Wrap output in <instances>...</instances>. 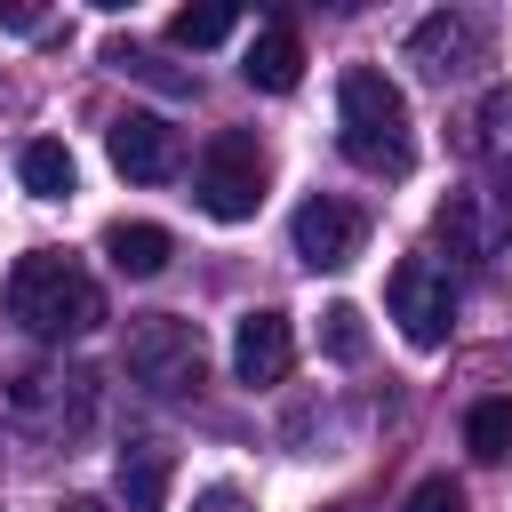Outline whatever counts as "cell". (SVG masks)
Here are the masks:
<instances>
[{
  "label": "cell",
  "instance_id": "10",
  "mask_svg": "<svg viewBox=\"0 0 512 512\" xmlns=\"http://www.w3.org/2000/svg\"><path fill=\"white\" fill-rule=\"evenodd\" d=\"M104 152H112V168L136 176V184L176 176V128H168L160 112H120V120L104 128Z\"/></svg>",
  "mask_w": 512,
  "mask_h": 512
},
{
  "label": "cell",
  "instance_id": "12",
  "mask_svg": "<svg viewBox=\"0 0 512 512\" xmlns=\"http://www.w3.org/2000/svg\"><path fill=\"white\" fill-rule=\"evenodd\" d=\"M240 72H248V88H264V96H288V88H296V72H304V40H296L288 24H264V32L248 40Z\"/></svg>",
  "mask_w": 512,
  "mask_h": 512
},
{
  "label": "cell",
  "instance_id": "22",
  "mask_svg": "<svg viewBox=\"0 0 512 512\" xmlns=\"http://www.w3.org/2000/svg\"><path fill=\"white\" fill-rule=\"evenodd\" d=\"M0 24H8V32H40V8H24V0H0Z\"/></svg>",
  "mask_w": 512,
  "mask_h": 512
},
{
  "label": "cell",
  "instance_id": "16",
  "mask_svg": "<svg viewBox=\"0 0 512 512\" xmlns=\"http://www.w3.org/2000/svg\"><path fill=\"white\" fill-rule=\"evenodd\" d=\"M472 128H480V136H472V144H480V160L512 176V88H496V96L480 104V120H472Z\"/></svg>",
  "mask_w": 512,
  "mask_h": 512
},
{
  "label": "cell",
  "instance_id": "23",
  "mask_svg": "<svg viewBox=\"0 0 512 512\" xmlns=\"http://www.w3.org/2000/svg\"><path fill=\"white\" fill-rule=\"evenodd\" d=\"M192 512H248V504H240V488H208Z\"/></svg>",
  "mask_w": 512,
  "mask_h": 512
},
{
  "label": "cell",
  "instance_id": "25",
  "mask_svg": "<svg viewBox=\"0 0 512 512\" xmlns=\"http://www.w3.org/2000/svg\"><path fill=\"white\" fill-rule=\"evenodd\" d=\"M336 512H352V504H336Z\"/></svg>",
  "mask_w": 512,
  "mask_h": 512
},
{
  "label": "cell",
  "instance_id": "8",
  "mask_svg": "<svg viewBox=\"0 0 512 512\" xmlns=\"http://www.w3.org/2000/svg\"><path fill=\"white\" fill-rule=\"evenodd\" d=\"M288 240H296V264H304V272H344V264L360 256V240H368V216H360L352 200L312 192V200L288 216Z\"/></svg>",
  "mask_w": 512,
  "mask_h": 512
},
{
  "label": "cell",
  "instance_id": "17",
  "mask_svg": "<svg viewBox=\"0 0 512 512\" xmlns=\"http://www.w3.org/2000/svg\"><path fill=\"white\" fill-rule=\"evenodd\" d=\"M464 448H472V456H504V448H512V400H480V408L464 416Z\"/></svg>",
  "mask_w": 512,
  "mask_h": 512
},
{
  "label": "cell",
  "instance_id": "19",
  "mask_svg": "<svg viewBox=\"0 0 512 512\" xmlns=\"http://www.w3.org/2000/svg\"><path fill=\"white\" fill-rule=\"evenodd\" d=\"M320 344H328L336 360H360V352H368V328H360V312H352V304H328V312H320Z\"/></svg>",
  "mask_w": 512,
  "mask_h": 512
},
{
  "label": "cell",
  "instance_id": "20",
  "mask_svg": "<svg viewBox=\"0 0 512 512\" xmlns=\"http://www.w3.org/2000/svg\"><path fill=\"white\" fill-rule=\"evenodd\" d=\"M408 512H464V488H456L448 472H432V480H416V496H408Z\"/></svg>",
  "mask_w": 512,
  "mask_h": 512
},
{
  "label": "cell",
  "instance_id": "13",
  "mask_svg": "<svg viewBox=\"0 0 512 512\" xmlns=\"http://www.w3.org/2000/svg\"><path fill=\"white\" fill-rule=\"evenodd\" d=\"M104 256H112V272H128V280H152V272H168L176 240H168L160 224H104Z\"/></svg>",
  "mask_w": 512,
  "mask_h": 512
},
{
  "label": "cell",
  "instance_id": "4",
  "mask_svg": "<svg viewBox=\"0 0 512 512\" xmlns=\"http://www.w3.org/2000/svg\"><path fill=\"white\" fill-rule=\"evenodd\" d=\"M192 200H200L216 224H248V216L264 208V144H256L248 128L208 136V152H200V168H192Z\"/></svg>",
  "mask_w": 512,
  "mask_h": 512
},
{
  "label": "cell",
  "instance_id": "11",
  "mask_svg": "<svg viewBox=\"0 0 512 512\" xmlns=\"http://www.w3.org/2000/svg\"><path fill=\"white\" fill-rule=\"evenodd\" d=\"M288 368H296L288 312H272V304L240 312V328H232V376H240V384H280Z\"/></svg>",
  "mask_w": 512,
  "mask_h": 512
},
{
  "label": "cell",
  "instance_id": "15",
  "mask_svg": "<svg viewBox=\"0 0 512 512\" xmlns=\"http://www.w3.org/2000/svg\"><path fill=\"white\" fill-rule=\"evenodd\" d=\"M16 176H24L32 200H64L72 192V152L56 136H32V144H16Z\"/></svg>",
  "mask_w": 512,
  "mask_h": 512
},
{
  "label": "cell",
  "instance_id": "3",
  "mask_svg": "<svg viewBox=\"0 0 512 512\" xmlns=\"http://www.w3.org/2000/svg\"><path fill=\"white\" fill-rule=\"evenodd\" d=\"M120 360H128V376H136L144 392H160V400H184V392L208 384V336H200L192 320H176V312H144V320H128Z\"/></svg>",
  "mask_w": 512,
  "mask_h": 512
},
{
  "label": "cell",
  "instance_id": "24",
  "mask_svg": "<svg viewBox=\"0 0 512 512\" xmlns=\"http://www.w3.org/2000/svg\"><path fill=\"white\" fill-rule=\"evenodd\" d=\"M64 512H112V504H96V496H64Z\"/></svg>",
  "mask_w": 512,
  "mask_h": 512
},
{
  "label": "cell",
  "instance_id": "9",
  "mask_svg": "<svg viewBox=\"0 0 512 512\" xmlns=\"http://www.w3.org/2000/svg\"><path fill=\"white\" fill-rule=\"evenodd\" d=\"M408 64H424L432 80H464L472 64H488V24L472 8H440L408 32Z\"/></svg>",
  "mask_w": 512,
  "mask_h": 512
},
{
  "label": "cell",
  "instance_id": "21",
  "mask_svg": "<svg viewBox=\"0 0 512 512\" xmlns=\"http://www.w3.org/2000/svg\"><path fill=\"white\" fill-rule=\"evenodd\" d=\"M112 64H120V72H144V80H160V88H192V80H176V72H160V56H144V48H128V40L112 48Z\"/></svg>",
  "mask_w": 512,
  "mask_h": 512
},
{
  "label": "cell",
  "instance_id": "7",
  "mask_svg": "<svg viewBox=\"0 0 512 512\" xmlns=\"http://www.w3.org/2000/svg\"><path fill=\"white\" fill-rule=\"evenodd\" d=\"M432 224H440L448 256H464V264H496V256H512V192H480V184H464V192L440 200Z\"/></svg>",
  "mask_w": 512,
  "mask_h": 512
},
{
  "label": "cell",
  "instance_id": "14",
  "mask_svg": "<svg viewBox=\"0 0 512 512\" xmlns=\"http://www.w3.org/2000/svg\"><path fill=\"white\" fill-rule=\"evenodd\" d=\"M120 504L128 512H160L168 504V448H152V440L120 448Z\"/></svg>",
  "mask_w": 512,
  "mask_h": 512
},
{
  "label": "cell",
  "instance_id": "18",
  "mask_svg": "<svg viewBox=\"0 0 512 512\" xmlns=\"http://www.w3.org/2000/svg\"><path fill=\"white\" fill-rule=\"evenodd\" d=\"M168 40L176 48H216V40H232V8H176Z\"/></svg>",
  "mask_w": 512,
  "mask_h": 512
},
{
  "label": "cell",
  "instance_id": "1",
  "mask_svg": "<svg viewBox=\"0 0 512 512\" xmlns=\"http://www.w3.org/2000/svg\"><path fill=\"white\" fill-rule=\"evenodd\" d=\"M8 320H16L24 336H40V344L88 336V328H104V288L80 272V256L32 248V256H16V272H8Z\"/></svg>",
  "mask_w": 512,
  "mask_h": 512
},
{
  "label": "cell",
  "instance_id": "5",
  "mask_svg": "<svg viewBox=\"0 0 512 512\" xmlns=\"http://www.w3.org/2000/svg\"><path fill=\"white\" fill-rule=\"evenodd\" d=\"M0 400L32 432H80L96 416V376L88 368H56V360H32V368H8L0 376Z\"/></svg>",
  "mask_w": 512,
  "mask_h": 512
},
{
  "label": "cell",
  "instance_id": "2",
  "mask_svg": "<svg viewBox=\"0 0 512 512\" xmlns=\"http://www.w3.org/2000/svg\"><path fill=\"white\" fill-rule=\"evenodd\" d=\"M336 144L360 176H408L416 168V128H408V96L384 72H344L336 88Z\"/></svg>",
  "mask_w": 512,
  "mask_h": 512
},
{
  "label": "cell",
  "instance_id": "6",
  "mask_svg": "<svg viewBox=\"0 0 512 512\" xmlns=\"http://www.w3.org/2000/svg\"><path fill=\"white\" fill-rule=\"evenodd\" d=\"M384 304H392V320H400V336H408L416 352L448 344V328H456V280H448V264H432V256H400L392 280H384Z\"/></svg>",
  "mask_w": 512,
  "mask_h": 512
}]
</instances>
